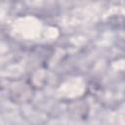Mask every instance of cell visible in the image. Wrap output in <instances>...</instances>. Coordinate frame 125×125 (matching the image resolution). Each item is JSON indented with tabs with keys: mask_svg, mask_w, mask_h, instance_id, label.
Segmentation results:
<instances>
[{
	"mask_svg": "<svg viewBox=\"0 0 125 125\" xmlns=\"http://www.w3.org/2000/svg\"><path fill=\"white\" fill-rule=\"evenodd\" d=\"M32 97V88L29 85H26L24 82L21 84L16 83L10 91V99L14 103H27L31 100Z\"/></svg>",
	"mask_w": 125,
	"mask_h": 125,
	"instance_id": "obj_1",
	"label": "cell"
}]
</instances>
